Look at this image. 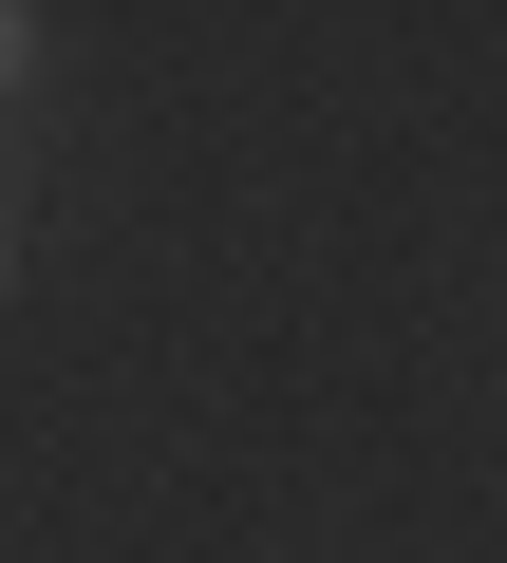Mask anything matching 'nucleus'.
I'll use <instances>...</instances> for the list:
<instances>
[{
	"instance_id": "obj_1",
	"label": "nucleus",
	"mask_w": 507,
	"mask_h": 563,
	"mask_svg": "<svg viewBox=\"0 0 507 563\" xmlns=\"http://www.w3.org/2000/svg\"><path fill=\"white\" fill-rule=\"evenodd\" d=\"M20 57H38V20H20V0H0V95H20Z\"/></svg>"
}]
</instances>
